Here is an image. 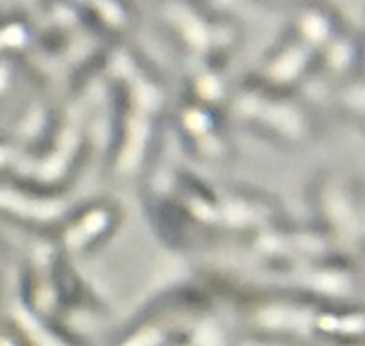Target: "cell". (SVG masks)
<instances>
[{"label": "cell", "mask_w": 365, "mask_h": 346, "mask_svg": "<svg viewBox=\"0 0 365 346\" xmlns=\"http://www.w3.org/2000/svg\"><path fill=\"white\" fill-rule=\"evenodd\" d=\"M0 346H16L13 341H9L7 337H0Z\"/></svg>", "instance_id": "cell-1"}]
</instances>
